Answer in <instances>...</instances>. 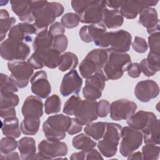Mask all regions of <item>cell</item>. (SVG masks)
Wrapping results in <instances>:
<instances>
[{
    "instance_id": "6da1fadb",
    "label": "cell",
    "mask_w": 160,
    "mask_h": 160,
    "mask_svg": "<svg viewBox=\"0 0 160 160\" xmlns=\"http://www.w3.org/2000/svg\"><path fill=\"white\" fill-rule=\"evenodd\" d=\"M34 22L33 26L37 30V34L48 30V27L52 24L56 18L64 12V8L62 4L48 1H31Z\"/></svg>"
},
{
    "instance_id": "7a4b0ae2",
    "label": "cell",
    "mask_w": 160,
    "mask_h": 160,
    "mask_svg": "<svg viewBox=\"0 0 160 160\" xmlns=\"http://www.w3.org/2000/svg\"><path fill=\"white\" fill-rule=\"evenodd\" d=\"M71 6L79 18L81 22L94 24L102 22V11L106 1H71Z\"/></svg>"
},
{
    "instance_id": "3957f363",
    "label": "cell",
    "mask_w": 160,
    "mask_h": 160,
    "mask_svg": "<svg viewBox=\"0 0 160 160\" xmlns=\"http://www.w3.org/2000/svg\"><path fill=\"white\" fill-rule=\"evenodd\" d=\"M108 56L102 71L107 80H117L121 78L131 64L130 56L124 52H119L108 48Z\"/></svg>"
},
{
    "instance_id": "277c9868",
    "label": "cell",
    "mask_w": 160,
    "mask_h": 160,
    "mask_svg": "<svg viewBox=\"0 0 160 160\" xmlns=\"http://www.w3.org/2000/svg\"><path fill=\"white\" fill-rule=\"evenodd\" d=\"M71 118L62 114L50 116L42 124V131L47 139L61 141L66 137Z\"/></svg>"
},
{
    "instance_id": "5b68a950",
    "label": "cell",
    "mask_w": 160,
    "mask_h": 160,
    "mask_svg": "<svg viewBox=\"0 0 160 160\" xmlns=\"http://www.w3.org/2000/svg\"><path fill=\"white\" fill-rule=\"evenodd\" d=\"M122 127L117 123L106 122V129L102 139L97 144L101 154L106 158L114 156L118 150V146L121 138Z\"/></svg>"
},
{
    "instance_id": "8992f818",
    "label": "cell",
    "mask_w": 160,
    "mask_h": 160,
    "mask_svg": "<svg viewBox=\"0 0 160 160\" xmlns=\"http://www.w3.org/2000/svg\"><path fill=\"white\" fill-rule=\"evenodd\" d=\"M108 56V49H94L89 52L79 66L81 76L88 79L96 72L102 70Z\"/></svg>"
},
{
    "instance_id": "52a82bcc",
    "label": "cell",
    "mask_w": 160,
    "mask_h": 160,
    "mask_svg": "<svg viewBox=\"0 0 160 160\" xmlns=\"http://www.w3.org/2000/svg\"><path fill=\"white\" fill-rule=\"evenodd\" d=\"M30 48L25 42L8 38L0 46V54L2 59L9 61H24L30 53Z\"/></svg>"
},
{
    "instance_id": "ba28073f",
    "label": "cell",
    "mask_w": 160,
    "mask_h": 160,
    "mask_svg": "<svg viewBox=\"0 0 160 160\" xmlns=\"http://www.w3.org/2000/svg\"><path fill=\"white\" fill-rule=\"evenodd\" d=\"M121 138L119 152L123 157H128L141 146L143 134L139 130L130 126H125L121 129Z\"/></svg>"
},
{
    "instance_id": "9c48e42d",
    "label": "cell",
    "mask_w": 160,
    "mask_h": 160,
    "mask_svg": "<svg viewBox=\"0 0 160 160\" xmlns=\"http://www.w3.org/2000/svg\"><path fill=\"white\" fill-rule=\"evenodd\" d=\"M38 152L34 159H62L68 153L67 144L60 141L42 140L38 144Z\"/></svg>"
},
{
    "instance_id": "30bf717a",
    "label": "cell",
    "mask_w": 160,
    "mask_h": 160,
    "mask_svg": "<svg viewBox=\"0 0 160 160\" xmlns=\"http://www.w3.org/2000/svg\"><path fill=\"white\" fill-rule=\"evenodd\" d=\"M106 29L102 22L85 25L80 29L79 35L83 42L88 43L94 42L97 46L107 48L109 44L106 37Z\"/></svg>"
},
{
    "instance_id": "8fae6325",
    "label": "cell",
    "mask_w": 160,
    "mask_h": 160,
    "mask_svg": "<svg viewBox=\"0 0 160 160\" xmlns=\"http://www.w3.org/2000/svg\"><path fill=\"white\" fill-rule=\"evenodd\" d=\"M8 68L11 72L10 77L19 88L28 85L30 78L34 72V68L25 61H13L8 62Z\"/></svg>"
},
{
    "instance_id": "7c38bea8",
    "label": "cell",
    "mask_w": 160,
    "mask_h": 160,
    "mask_svg": "<svg viewBox=\"0 0 160 160\" xmlns=\"http://www.w3.org/2000/svg\"><path fill=\"white\" fill-rule=\"evenodd\" d=\"M108 81L102 70H99L94 74L86 79L85 86L82 89L84 98L96 100L101 97L102 92Z\"/></svg>"
},
{
    "instance_id": "4fadbf2b",
    "label": "cell",
    "mask_w": 160,
    "mask_h": 160,
    "mask_svg": "<svg viewBox=\"0 0 160 160\" xmlns=\"http://www.w3.org/2000/svg\"><path fill=\"white\" fill-rule=\"evenodd\" d=\"M137 104L134 102L126 99H118L113 101L110 106V117L114 121L128 119L137 109Z\"/></svg>"
},
{
    "instance_id": "5bb4252c",
    "label": "cell",
    "mask_w": 160,
    "mask_h": 160,
    "mask_svg": "<svg viewBox=\"0 0 160 160\" xmlns=\"http://www.w3.org/2000/svg\"><path fill=\"white\" fill-rule=\"evenodd\" d=\"M96 105V100H81L74 114L75 119L82 126L92 122L98 118Z\"/></svg>"
},
{
    "instance_id": "9a60e30c",
    "label": "cell",
    "mask_w": 160,
    "mask_h": 160,
    "mask_svg": "<svg viewBox=\"0 0 160 160\" xmlns=\"http://www.w3.org/2000/svg\"><path fill=\"white\" fill-rule=\"evenodd\" d=\"M107 41L111 49L119 52H126L130 49L131 34L123 29L106 32Z\"/></svg>"
},
{
    "instance_id": "2e32d148",
    "label": "cell",
    "mask_w": 160,
    "mask_h": 160,
    "mask_svg": "<svg viewBox=\"0 0 160 160\" xmlns=\"http://www.w3.org/2000/svg\"><path fill=\"white\" fill-rule=\"evenodd\" d=\"M159 94L158 84L153 80L146 79L138 82L134 88L136 98L142 102H148Z\"/></svg>"
},
{
    "instance_id": "e0dca14e",
    "label": "cell",
    "mask_w": 160,
    "mask_h": 160,
    "mask_svg": "<svg viewBox=\"0 0 160 160\" xmlns=\"http://www.w3.org/2000/svg\"><path fill=\"white\" fill-rule=\"evenodd\" d=\"M157 119L156 116L152 112L140 110L128 119L127 124L129 126L143 133L152 126Z\"/></svg>"
},
{
    "instance_id": "ac0fdd59",
    "label": "cell",
    "mask_w": 160,
    "mask_h": 160,
    "mask_svg": "<svg viewBox=\"0 0 160 160\" xmlns=\"http://www.w3.org/2000/svg\"><path fill=\"white\" fill-rule=\"evenodd\" d=\"M82 84V78L76 70L72 69L64 76L60 86V93L64 97L72 94H78Z\"/></svg>"
},
{
    "instance_id": "d6986e66",
    "label": "cell",
    "mask_w": 160,
    "mask_h": 160,
    "mask_svg": "<svg viewBox=\"0 0 160 160\" xmlns=\"http://www.w3.org/2000/svg\"><path fill=\"white\" fill-rule=\"evenodd\" d=\"M31 91L41 99L46 98L51 92V86L48 80L47 73L42 70L35 72L31 79Z\"/></svg>"
},
{
    "instance_id": "ffe728a7",
    "label": "cell",
    "mask_w": 160,
    "mask_h": 160,
    "mask_svg": "<svg viewBox=\"0 0 160 160\" xmlns=\"http://www.w3.org/2000/svg\"><path fill=\"white\" fill-rule=\"evenodd\" d=\"M158 1H124L120 8V12L123 18L132 19L136 18L141 10L144 8L156 6Z\"/></svg>"
},
{
    "instance_id": "44dd1931",
    "label": "cell",
    "mask_w": 160,
    "mask_h": 160,
    "mask_svg": "<svg viewBox=\"0 0 160 160\" xmlns=\"http://www.w3.org/2000/svg\"><path fill=\"white\" fill-rule=\"evenodd\" d=\"M139 22L146 28L147 32L150 35L159 32V20L157 11L151 7L142 9L139 12Z\"/></svg>"
},
{
    "instance_id": "7402d4cb",
    "label": "cell",
    "mask_w": 160,
    "mask_h": 160,
    "mask_svg": "<svg viewBox=\"0 0 160 160\" xmlns=\"http://www.w3.org/2000/svg\"><path fill=\"white\" fill-rule=\"evenodd\" d=\"M34 34H37V30L33 24L22 22L12 27L9 32L8 38L22 42H31L33 40Z\"/></svg>"
},
{
    "instance_id": "603a6c76",
    "label": "cell",
    "mask_w": 160,
    "mask_h": 160,
    "mask_svg": "<svg viewBox=\"0 0 160 160\" xmlns=\"http://www.w3.org/2000/svg\"><path fill=\"white\" fill-rule=\"evenodd\" d=\"M21 112L24 118H40L43 115V103L41 99L35 96L27 97L24 101Z\"/></svg>"
},
{
    "instance_id": "cb8c5ba5",
    "label": "cell",
    "mask_w": 160,
    "mask_h": 160,
    "mask_svg": "<svg viewBox=\"0 0 160 160\" xmlns=\"http://www.w3.org/2000/svg\"><path fill=\"white\" fill-rule=\"evenodd\" d=\"M12 11L18 16L21 21L26 23L34 22L31 1H11Z\"/></svg>"
},
{
    "instance_id": "d4e9b609",
    "label": "cell",
    "mask_w": 160,
    "mask_h": 160,
    "mask_svg": "<svg viewBox=\"0 0 160 160\" xmlns=\"http://www.w3.org/2000/svg\"><path fill=\"white\" fill-rule=\"evenodd\" d=\"M40 60L42 65L50 69H54L58 66L61 52L52 48L34 52Z\"/></svg>"
},
{
    "instance_id": "484cf974",
    "label": "cell",
    "mask_w": 160,
    "mask_h": 160,
    "mask_svg": "<svg viewBox=\"0 0 160 160\" xmlns=\"http://www.w3.org/2000/svg\"><path fill=\"white\" fill-rule=\"evenodd\" d=\"M124 22V18L119 9H109L106 6L102 11V23L108 29H116L121 27Z\"/></svg>"
},
{
    "instance_id": "4316f807",
    "label": "cell",
    "mask_w": 160,
    "mask_h": 160,
    "mask_svg": "<svg viewBox=\"0 0 160 160\" xmlns=\"http://www.w3.org/2000/svg\"><path fill=\"white\" fill-rule=\"evenodd\" d=\"M18 148L22 159H34L36 155V142L33 138L23 137L18 142Z\"/></svg>"
},
{
    "instance_id": "83f0119b",
    "label": "cell",
    "mask_w": 160,
    "mask_h": 160,
    "mask_svg": "<svg viewBox=\"0 0 160 160\" xmlns=\"http://www.w3.org/2000/svg\"><path fill=\"white\" fill-rule=\"evenodd\" d=\"M1 130L5 136L18 138L21 136L19 120L16 116L4 119L2 122Z\"/></svg>"
},
{
    "instance_id": "f1b7e54d",
    "label": "cell",
    "mask_w": 160,
    "mask_h": 160,
    "mask_svg": "<svg viewBox=\"0 0 160 160\" xmlns=\"http://www.w3.org/2000/svg\"><path fill=\"white\" fill-rule=\"evenodd\" d=\"M53 37L48 30L42 31L36 34L33 43L32 48L35 51L42 50L52 48Z\"/></svg>"
},
{
    "instance_id": "f546056e",
    "label": "cell",
    "mask_w": 160,
    "mask_h": 160,
    "mask_svg": "<svg viewBox=\"0 0 160 160\" xmlns=\"http://www.w3.org/2000/svg\"><path fill=\"white\" fill-rule=\"evenodd\" d=\"M78 58L74 53L66 52L61 54L58 67L59 70L64 72L75 69L78 65Z\"/></svg>"
},
{
    "instance_id": "4dcf8cb0",
    "label": "cell",
    "mask_w": 160,
    "mask_h": 160,
    "mask_svg": "<svg viewBox=\"0 0 160 160\" xmlns=\"http://www.w3.org/2000/svg\"><path fill=\"white\" fill-rule=\"evenodd\" d=\"M72 144L74 148L81 151H86L94 148L97 144L90 136L84 133H81L74 136L72 139Z\"/></svg>"
},
{
    "instance_id": "1f68e13d",
    "label": "cell",
    "mask_w": 160,
    "mask_h": 160,
    "mask_svg": "<svg viewBox=\"0 0 160 160\" xmlns=\"http://www.w3.org/2000/svg\"><path fill=\"white\" fill-rule=\"evenodd\" d=\"M16 22L14 17H10L7 10L2 9L0 10V41H2L6 37L7 32Z\"/></svg>"
},
{
    "instance_id": "d6a6232c",
    "label": "cell",
    "mask_w": 160,
    "mask_h": 160,
    "mask_svg": "<svg viewBox=\"0 0 160 160\" xmlns=\"http://www.w3.org/2000/svg\"><path fill=\"white\" fill-rule=\"evenodd\" d=\"M40 118L25 117L21 122V131L25 135H35L39 128Z\"/></svg>"
},
{
    "instance_id": "836d02e7",
    "label": "cell",
    "mask_w": 160,
    "mask_h": 160,
    "mask_svg": "<svg viewBox=\"0 0 160 160\" xmlns=\"http://www.w3.org/2000/svg\"><path fill=\"white\" fill-rule=\"evenodd\" d=\"M106 122H91L84 128V132L94 140L101 139L106 131Z\"/></svg>"
},
{
    "instance_id": "e575fe53",
    "label": "cell",
    "mask_w": 160,
    "mask_h": 160,
    "mask_svg": "<svg viewBox=\"0 0 160 160\" xmlns=\"http://www.w3.org/2000/svg\"><path fill=\"white\" fill-rule=\"evenodd\" d=\"M159 119H158L156 122L152 126H151L146 131L142 133L145 144L150 143L156 145L159 144Z\"/></svg>"
},
{
    "instance_id": "d590c367",
    "label": "cell",
    "mask_w": 160,
    "mask_h": 160,
    "mask_svg": "<svg viewBox=\"0 0 160 160\" xmlns=\"http://www.w3.org/2000/svg\"><path fill=\"white\" fill-rule=\"evenodd\" d=\"M18 91V88L11 77L7 74H0V94L15 93Z\"/></svg>"
},
{
    "instance_id": "8d00e7d4",
    "label": "cell",
    "mask_w": 160,
    "mask_h": 160,
    "mask_svg": "<svg viewBox=\"0 0 160 160\" xmlns=\"http://www.w3.org/2000/svg\"><path fill=\"white\" fill-rule=\"evenodd\" d=\"M61 101L57 94H52L48 97L44 102V111L47 114H55L60 111Z\"/></svg>"
},
{
    "instance_id": "74e56055",
    "label": "cell",
    "mask_w": 160,
    "mask_h": 160,
    "mask_svg": "<svg viewBox=\"0 0 160 160\" xmlns=\"http://www.w3.org/2000/svg\"><path fill=\"white\" fill-rule=\"evenodd\" d=\"M159 145L147 143L142 148V156L144 160H157L159 157Z\"/></svg>"
},
{
    "instance_id": "f35d334b",
    "label": "cell",
    "mask_w": 160,
    "mask_h": 160,
    "mask_svg": "<svg viewBox=\"0 0 160 160\" xmlns=\"http://www.w3.org/2000/svg\"><path fill=\"white\" fill-rule=\"evenodd\" d=\"M19 98L14 93L0 94V108H14L19 104Z\"/></svg>"
},
{
    "instance_id": "ab89813d",
    "label": "cell",
    "mask_w": 160,
    "mask_h": 160,
    "mask_svg": "<svg viewBox=\"0 0 160 160\" xmlns=\"http://www.w3.org/2000/svg\"><path fill=\"white\" fill-rule=\"evenodd\" d=\"M82 99L78 95L71 96L65 102L63 107V112L69 116H74L78 106Z\"/></svg>"
},
{
    "instance_id": "60d3db41",
    "label": "cell",
    "mask_w": 160,
    "mask_h": 160,
    "mask_svg": "<svg viewBox=\"0 0 160 160\" xmlns=\"http://www.w3.org/2000/svg\"><path fill=\"white\" fill-rule=\"evenodd\" d=\"M18 147V142L14 138L6 136L0 142L1 154H7L14 151Z\"/></svg>"
},
{
    "instance_id": "b9f144b4",
    "label": "cell",
    "mask_w": 160,
    "mask_h": 160,
    "mask_svg": "<svg viewBox=\"0 0 160 160\" xmlns=\"http://www.w3.org/2000/svg\"><path fill=\"white\" fill-rule=\"evenodd\" d=\"M79 18L75 12H68L61 19V23L64 28L72 29L77 27L79 24Z\"/></svg>"
},
{
    "instance_id": "7bdbcfd3",
    "label": "cell",
    "mask_w": 160,
    "mask_h": 160,
    "mask_svg": "<svg viewBox=\"0 0 160 160\" xmlns=\"http://www.w3.org/2000/svg\"><path fill=\"white\" fill-rule=\"evenodd\" d=\"M68 45V40L64 34L59 35L53 38L52 48L56 49L59 52H63L67 49Z\"/></svg>"
},
{
    "instance_id": "ee69618b",
    "label": "cell",
    "mask_w": 160,
    "mask_h": 160,
    "mask_svg": "<svg viewBox=\"0 0 160 160\" xmlns=\"http://www.w3.org/2000/svg\"><path fill=\"white\" fill-rule=\"evenodd\" d=\"M148 45L150 51L152 53L159 54L160 51V33L155 32L148 37Z\"/></svg>"
},
{
    "instance_id": "f6af8a7d",
    "label": "cell",
    "mask_w": 160,
    "mask_h": 160,
    "mask_svg": "<svg viewBox=\"0 0 160 160\" xmlns=\"http://www.w3.org/2000/svg\"><path fill=\"white\" fill-rule=\"evenodd\" d=\"M110 106L111 104L107 100L102 99L97 102L96 110L98 116L100 118L106 117L110 112Z\"/></svg>"
},
{
    "instance_id": "bcb514c9",
    "label": "cell",
    "mask_w": 160,
    "mask_h": 160,
    "mask_svg": "<svg viewBox=\"0 0 160 160\" xmlns=\"http://www.w3.org/2000/svg\"><path fill=\"white\" fill-rule=\"evenodd\" d=\"M133 49L139 53H144L147 51L148 49V44L146 40L139 36H136L132 44Z\"/></svg>"
},
{
    "instance_id": "7dc6e473",
    "label": "cell",
    "mask_w": 160,
    "mask_h": 160,
    "mask_svg": "<svg viewBox=\"0 0 160 160\" xmlns=\"http://www.w3.org/2000/svg\"><path fill=\"white\" fill-rule=\"evenodd\" d=\"M148 64L156 71H160V56L149 52L146 58Z\"/></svg>"
},
{
    "instance_id": "c3c4849f",
    "label": "cell",
    "mask_w": 160,
    "mask_h": 160,
    "mask_svg": "<svg viewBox=\"0 0 160 160\" xmlns=\"http://www.w3.org/2000/svg\"><path fill=\"white\" fill-rule=\"evenodd\" d=\"M49 32L54 38L59 35L64 34L65 32V28L59 22H55L49 27Z\"/></svg>"
},
{
    "instance_id": "681fc988",
    "label": "cell",
    "mask_w": 160,
    "mask_h": 160,
    "mask_svg": "<svg viewBox=\"0 0 160 160\" xmlns=\"http://www.w3.org/2000/svg\"><path fill=\"white\" fill-rule=\"evenodd\" d=\"M140 67L141 69V72L148 77L154 76L157 72L148 64L146 59H143L140 62Z\"/></svg>"
},
{
    "instance_id": "f907efd6",
    "label": "cell",
    "mask_w": 160,
    "mask_h": 160,
    "mask_svg": "<svg viewBox=\"0 0 160 160\" xmlns=\"http://www.w3.org/2000/svg\"><path fill=\"white\" fill-rule=\"evenodd\" d=\"M128 74L129 77L132 78H138L141 73V69L140 64L138 62L131 63L129 66L128 70Z\"/></svg>"
},
{
    "instance_id": "816d5d0a",
    "label": "cell",
    "mask_w": 160,
    "mask_h": 160,
    "mask_svg": "<svg viewBox=\"0 0 160 160\" xmlns=\"http://www.w3.org/2000/svg\"><path fill=\"white\" fill-rule=\"evenodd\" d=\"M82 125H81L75 118H71V122L67 132L70 135L78 134L81 131Z\"/></svg>"
},
{
    "instance_id": "f5cc1de1",
    "label": "cell",
    "mask_w": 160,
    "mask_h": 160,
    "mask_svg": "<svg viewBox=\"0 0 160 160\" xmlns=\"http://www.w3.org/2000/svg\"><path fill=\"white\" fill-rule=\"evenodd\" d=\"M85 159H103L101 154L94 148L84 151Z\"/></svg>"
},
{
    "instance_id": "db71d44e",
    "label": "cell",
    "mask_w": 160,
    "mask_h": 160,
    "mask_svg": "<svg viewBox=\"0 0 160 160\" xmlns=\"http://www.w3.org/2000/svg\"><path fill=\"white\" fill-rule=\"evenodd\" d=\"M16 110L14 108H0V116L1 118L6 119L8 118L16 116Z\"/></svg>"
},
{
    "instance_id": "11a10c76",
    "label": "cell",
    "mask_w": 160,
    "mask_h": 160,
    "mask_svg": "<svg viewBox=\"0 0 160 160\" xmlns=\"http://www.w3.org/2000/svg\"><path fill=\"white\" fill-rule=\"evenodd\" d=\"M124 1H106V5L108 8L112 9H119Z\"/></svg>"
},
{
    "instance_id": "9f6ffc18",
    "label": "cell",
    "mask_w": 160,
    "mask_h": 160,
    "mask_svg": "<svg viewBox=\"0 0 160 160\" xmlns=\"http://www.w3.org/2000/svg\"><path fill=\"white\" fill-rule=\"evenodd\" d=\"M21 157H19L18 153L17 152H11L7 154H1L0 159L2 160H11V159H20Z\"/></svg>"
},
{
    "instance_id": "6f0895ef",
    "label": "cell",
    "mask_w": 160,
    "mask_h": 160,
    "mask_svg": "<svg viewBox=\"0 0 160 160\" xmlns=\"http://www.w3.org/2000/svg\"><path fill=\"white\" fill-rule=\"evenodd\" d=\"M70 159H72V160H83V159H85L84 151H81L80 152L72 153L71 155Z\"/></svg>"
},
{
    "instance_id": "680465c9",
    "label": "cell",
    "mask_w": 160,
    "mask_h": 160,
    "mask_svg": "<svg viewBox=\"0 0 160 160\" xmlns=\"http://www.w3.org/2000/svg\"><path fill=\"white\" fill-rule=\"evenodd\" d=\"M128 159H138V160H140V159H142V154L141 152L138 151L136 152H132V154H131L129 156H128Z\"/></svg>"
}]
</instances>
